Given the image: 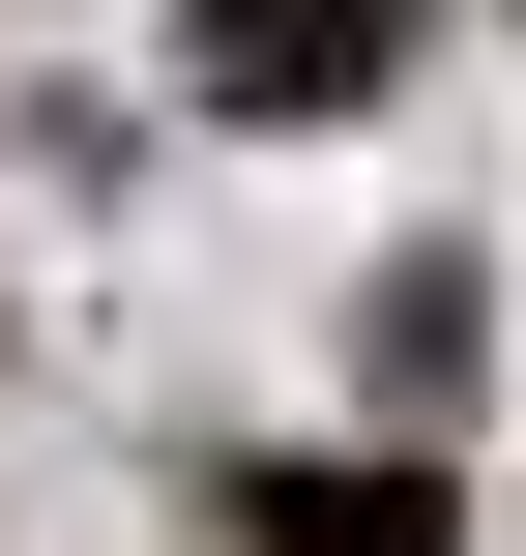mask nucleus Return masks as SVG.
I'll return each instance as SVG.
<instances>
[{"label":"nucleus","mask_w":526,"mask_h":556,"mask_svg":"<svg viewBox=\"0 0 526 556\" xmlns=\"http://www.w3.org/2000/svg\"><path fill=\"white\" fill-rule=\"evenodd\" d=\"M410 0H205V117H351Z\"/></svg>","instance_id":"nucleus-1"},{"label":"nucleus","mask_w":526,"mask_h":556,"mask_svg":"<svg viewBox=\"0 0 526 556\" xmlns=\"http://www.w3.org/2000/svg\"><path fill=\"white\" fill-rule=\"evenodd\" d=\"M234 556H439V469H234Z\"/></svg>","instance_id":"nucleus-2"}]
</instances>
